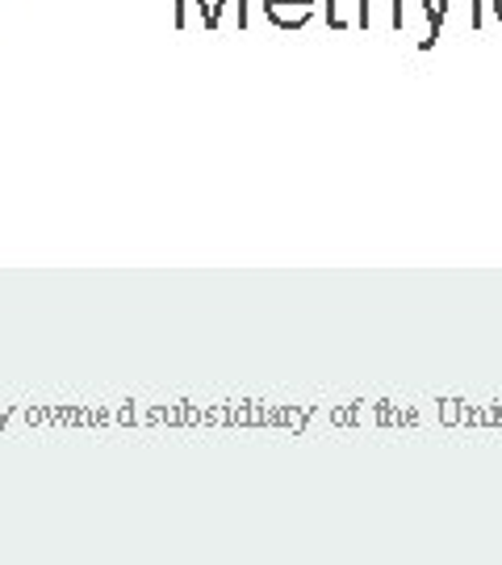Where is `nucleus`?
I'll use <instances>...</instances> for the list:
<instances>
[{"label":"nucleus","instance_id":"obj_5","mask_svg":"<svg viewBox=\"0 0 502 565\" xmlns=\"http://www.w3.org/2000/svg\"><path fill=\"white\" fill-rule=\"evenodd\" d=\"M469 21H473V30H482V0H473V18H469Z\"/></svg>","mask_w":502,"mask_h":565},{"label":"nucleus","instance_id":"obj_2","mask_svg":"<svg viewBox=\"0 0 502 565\" xmlns=\"http://www.w3.org/2000/svg\"><path fill=\"white\" fill-rule=\"evenodd\" d=\"M448 4H452V0H440V4H436V0H423V9H427V39L419 42V51H431V46H436V39L444 34V18H448Z\"/></svg>","mask_w":502,"mask_h":565},{"label":"nucleus","instance_id":"obj_1","mask_svg":"<svg viewBox=\"0 0 502 565\" xmlns=\"http://www.w3.org/2000/svg\"><path fill=\"white\" fill-rule=\"evenodd\" d=\"M264 13L277 30H306L314 18V0H264Z\"/></svg>","mask_w":502,"mask_h":565},{"label":"nucleus","instance_id":"obj_3","mask_svg":"<svg viewBox=\"0 0 502 565\" xmlns=\"http://www.w3.org/2000/svg\"><path fill=\"white\" fill-rule=\"evenodd\" d=\"M369 9H373V0H361V13H356V25H361V30H373V18H369Z\"/></svg>","mask_w":502,"mask_h":565},{"label":"nucleus","instance_id":"obj_4","mask_svg":"<svg viewBox=\"0 0 502 565\" xmlns=\"http://www.w3.org/2000/svg\"><path fill=\"white\" fill-rule=\"evenodd\" d=\"M327 25H331V30H343V25H348V21L335 13V0H331V9H327Z\"/></svg>","mask_w":502,"mask_h":565},{"label":"nucleus","instance_id":"obj_6","mask_svg":"<svg viewBox=\"0 0 502 565\" xmlns=\"http://www.w3.org/2000/svg\"><path fill=\"white\" fill-rule=\"evenodd\" d=\"M494 18L502 21V0H494Z\"/></svg>","mask_w":502,"mask_h":565}]
</instances>
